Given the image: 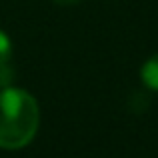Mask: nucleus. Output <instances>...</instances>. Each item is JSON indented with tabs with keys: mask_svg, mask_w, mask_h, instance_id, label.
Here are the masks:
<instances>
[{
	"mask_svg": "<svg viewBox=\"0 0 158 158\" xmlns=\"http://www.w3.org/2000/svg\"><path fill=\"white\" fill-rule=\"evenodd\" d=\"M40 108L30 92L20 88L0 90V148L18 150L34 140Z\"/></svg>",
	"mask_w": 158,
	"mask_h": 158,
	"instance_id": "obj_1",
	"label": "nucleus"
},
{
	"mask_svg": "<svg viewBox=\"0 0 158 158\" xmlns=\"http://www.w3.org/2000/svg\"><path fill=\"white\" fill-rule=\"evenodd\" d=\"M140 76H142V82L148 86V88L158 92V54L150 56L146 62H144L142 70H140Z\"/></svg>",
	"mask_w": 158,
	"mask_h": 158,
	"instance_id": "obj_2",
	"label": "nucleus"
},
{
	"mask_svg": "<svg viewBox=\"0 0 158 158\" xmlns=\"http://www.w3.org/2000/svg\"><path fill=\"white\" fill-rule=\"evenodd\" d=\"M12 56V40L6 32L0 30V62H8Z\"/></svg>",
	"mask_w": 158,
	"mask_h": 158,
	"instance_id": "obj_3",
	"label": "nucleus"
},
{
	"mask_svg": "<svg viewBox=\"0 0 158 158\" xmlns=\"http://www.w3.org/2000/svg\"><path fill=\"white\" fill-rule=\"evenodd\" d=\"M12 74H14V70L10 68V64L8 62H0V88H6L10 84Z\"/></svg>",
	"mask_w": 158,
	"mask_h": 158,
	"instance_id": "obj_4",
	"label": "nucleus"
},
{
	"mask_svg": "<svg viewBox=\"0 0 158 158\" xmlns=\"http://www.w3.org/2000/svg\"><path fill=\"white\" fill-rule=\"evenodd\" d=\"M56 4H62V6H70V4H74V2H78V0H54Z\"/></svg>",
	"mask_w": 158,
	"mask_h": 158,
	"instance_id": "obj_5",
	"label": "nucleus"
}]
</instances>
